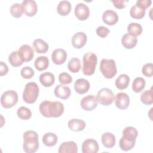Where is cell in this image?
Listing matches in <instances>:
<instances>
[{
  "label": "cell",
  "mask_w": 153,
  "mask_h": 153,
  "mask_svg": "<svg viewBox=\"0 0 153 153\" xmlns=\"http://www.w3.org/2000/svg\"><path fill=\"white\" fill-rule=\"evenodd\" d=\"M39 109L41 114L45 117L57 118L63 114L64 106L59 101L44 100L40 103Z\"/></svg>",
  "instance_id": "6da1fadb"
},
{
  "label": "cell",
  "mask_w": 153,
  "mask_h": 153,
  "mask_svg": "<svg viewBox=\"0 0 153 153\" xmlns=\"http://www.w3.org/2000/svg\"><path fill=\"white\" fill-rule=\"evenodd\" d=\"M23 151L26 153L35 152L39 148L38 135L33 130H27L23 133Z\"/></svg>",
  "instance_id": "7a4b0ae2"
},
{
  "label": "cell",
  "mask_w": 153,
  "mask_h": 153,
  "mask_svg": "<svg viewBox=\"0 0 153 153\" xmlns=\"http://www.w3.org/2000/svg\"><path fill=\"white\" fill-rule=\"evenodd\" d=\"M97 62V56L91 52L84 54L82 58V72L85 75L90 76L94 73Z\"/></svg>",
  "instance_id": "3957f363"
},
{
  "label": "cell",
  "mask_w": 153,
  "mask_h": 153,
  "mask_svg": "<svg viewBox=\"0 0 153 153\" xmlns=\"http://www.w3.org/2000/svg\"><path fill=\"white\" fill-rule=\"evenodd\" d=\"M39 88L38 84L34 82H27L23 92V100L29 104L35 102L38 95Z\"/></svg>",
  "instance_id": "277c9868"
},
{
  "label": "cell",
  "mask_w": 153,
  "mask_h": 153,
  "mask_svg": "<svg viewBox=\"0 0 153 153\" xmlns=\"http://www.w3.org/2000/svg\"><path fill=\"white\" fill-rule=\"evenodd\" d=\"M100 70L105 78L108 79L112 78L117 72L115 60L112 59H103L100 62Z\"/></svg>",
  "instance_id": "5b68a950"
},
{
  "label": "cell",
  "mask_w": 153,
  "mask_h": 153,
  "mask_svg": "<svg viewBox=\"0 0 153 153\" xmlns=\"http://www.w3.org/2000/svg\"><path fill=\"white\" fill-rule=\"evenodd\" d=\"M96 97L97 102L104 106L110 105L115 100L113 91L108 88H102L99 90Z\"/></svg>",
  "instance_id": "8992f818"
},
{
  "label": "cell",
  "mask_w": 153,
  "mask_h": 153,
  "mask_svg": "<svg viewBox=\"0 0 153 153\" xmlns=\"http://www.w3.org/2000/svg\"><path fill=\"white\" fill-rule=\"evenodd\" d=\"M18 101V94L16 91L9 90L4 92L1 97V103L3 108H10L14 106Z\"/></svg>",
  "instance_id": "52a82bcc"
},
{
  "label": "cell",
  "mask_w": 153,
  "mask_h": 153,
  "mask_svg": "<svg viewBox=\"0 0 153 153\" xmlns=\"http://www.w3.org/2000/svg\"><path fill=\"white\" fill-rule=\"evenodd\" d=\"M97 101L96 97L94 95L88 94L82 98L80 105L81 108L88 111L94 110L97 106Z\"/></svg>",
  "instance_id": "ba28073f"
},
{
  "label": "cell",
  "mask_w": 153,
  "mask_h": 153,
  "mask_svg": "<svg viewBox=\"0 0 153 153\" xmlns=\"http://www.w3.org/2000/svg\"><path fill=\"white\" fill-rule=\"evenodd\" d=\"M23 62L30 61L34 56L33 48L29 45H22L17 50Z\"/></svg>",
  "instance_id": "9c48e42d"
},
{
  "label": "cell",
  "mask_w": 153,
  "mask_h": 153,
  "mask_svg": "<svg viewBox=\"0 0 153 153\" xmlns=\"http://www.w3.org/2000/svg\"><path fill=\"white\" fill-rule=\"evenodd\" d=\"M75 15L79 20H85L88 19L90 15V10L88 7L82 2L78 3L74 10Z\"/></svg>",
  "instance_id": "30bf717a"
},
{
  "label": "cell",
  "mask_w": 153,
  "mask_h": 153,
  "mask_svg": "<svg viewBox=\"0 0 153 153\" xmlns=\"http://www.w3.org/2000/svg\"><path fill=\"white\" fill-rule=\"evenodd\" d=\"M22 7L23 13L27 16L32 17L36 14L38 7L36 2L33 0H25L22 1Z\"/></svg>",
  "instance_id": "8fae6325"
},
{
  "label": "cell",
  "mask_w": 153,
  "mask_h": 153,
  "mask_svg": "<svg viewBox=\"0 0 153 153\" xmlns=\"http://www.w3.org/2000/svg\"><path fill=\"white\" fill-rule=\"evenodd\" d=\"M115 104L118 109H127L130 104V97L128 95L123 92L117 93L115 97Z\"/></svg>",
  "instance_id": "7c38bea8"
},
{
  "label": "cell",
  "mask_w": 153,
  "mask_h": 153,
  "mask_svg": "<svg viewBox=\"0 0 153 153\" xmlns=\"http://www.w3.org/2000/svg\"><path fill=\"white\" fill-rule=\"evenodd\" d=\"M99 151L97 142L93 139L85 140L82 144V152L83 153H97Z\"/></svg>",
  "instance_id": "4fadbf2b"
},
{
  "label": "cell",
  "mask_w": 153,
  "mask_h": 153,
  "mask_svg": "<svg viewBox=\"0 0 153 153\" xmlns=\"http://www.w3.org/2000/svg\"><path fill=\"white\" fill-rule=\"evenodd\" d=\"M87 40L86 34L82 32H78L75 33L72 38V44L75 48L79 49L82 48Z\"/></svg>",
  "instance_id": "5bb4252c"
},
{
  "label": "cell",
  "mask_w": 153,
  "mask_h": 153,
  "mask_svg": "<svg viewBox=\"0 0 153 153\" xmlns=\"http://www.w3.org/2000/svg\"><path fill=\"white\" fill-rule=\"evenodd\" d=\"M67 58L66 51L62 48L55 49L51 54V59L54 63L56 65H62L64 63Z\"/></svg>",
  "instance_id": "9a60e30c"
},
{
  "label": "cell",
  "mask_w": 153,
  "mask_h": 153,
  "mask_svg": "<svg viewBox=\"0 0 153 153\" xmlns=\"http://www.w3.org/2000/svg\"><path fill=\"white\" fill-rule=\"evenodd\" d=\"M102 20L105 24L112 26L117 23L118 16L115 11L112 10H107L102 14Z\"/></svg>",
  "instance_id": "2e32d148"
},
{
  "label": "cell",
  "mask_w": 153,
  "mask_h": 153,
  "mask_svg": "<svg viewBox=\"0 0 153 153\" xmlns=\"http://www.w3.org/2000/svg\"><path fill=\"white\" fill-rule=\"evenodd\" d=\"M90 87V82L84 78H79L76 79L74 83V89L75 91L79 94H83L87 93Z\"/></svg>",
  "instance_id": "e0dca14e"
},
{
  "label": "cell",
  "mask_w": 153,
  "mask_h": 153,
  "mask_svg": "<svg viewBox=\"0 0 153 153\" xmlns=\"http://www.w3.org/2000/svg\"><path fill=\"white\" fill-rule=\"evenodd\" d=\"M78 146L74 141L63 142L58 149L59 153H77Z\"/></svg>",
  "instance_id": "ac0fdd59"
},
{
  "label": "cell",
  "mask_w": 153,
  "mask_h": 153,
  "mask_svg": "<svg viewBox=\"0 0 153 153\" xmlns=\"http://www.w3.org/2000/svg\"><path fill=\"white\" fill-rule=\"evenodd\" d=\"M54 94L57 97L65 100L68 99L71 94V90L68 86L62 84L57 85L54 88Z\"/></svg>",
  "instance_id": "d6986e66"
},
{
  "label": "cell",
  "mask_w": 153,
  "mask_h": 153,
  "mask_svg": "<svg viewBox=\"0 0 153 153\" xmlns=\"http://www.w3.org/2000/svg\"><path fill=\"white\" fill-rule=\"evenodd\" d=\"M137 42L136 36L129 33H125L121 38V43L124 48L127 49H131L134 48Z\"/></svg>",
  "instance_id": "ffe728a7"
},
{
  "label": "cell",
  "mask_w": 153,
  "mask_h": 153,
  "mask_svg": "<svg viewBox=\"0 0 153 153\" xmlns=\"http://www.w3.org/2000/svg\"><path fill=\"white\" fill-rule=\"evenodd\" d=\"M101 140L103 145L107 148H111L115 145L116 139L115 136L109 132H106L102 134Z\"/></svg>",
  "instance_id": "44dd1931"
},
{
  "label": "cell",
  "mask_w": 153,
  "mask_h": 153,
  "mask_svg": "<svg viewBox=\"0 0 153 153\" xmlns=\"http://www.w3.org/2000/svg\"><path fill=\"white\" fill-rule=\"evenodd\" d=\"M39 79L41 84L45 87H51L55 81L54 75L52 73L48 72L41 74Z\"/></svg>",
  "instance_id": "7402d4cb"
},
{
  "label": "cell",
  "mask_w": 153,
  "mask_h": 153,
  "mask_svg": "<svg viewBox=\"0 0 153 153\" xmlns=\"http://www.w3.org/2000/svg\"><path fill=\"white\" fill-rule=\"evenodd\" d=\"M137 134L138 131L136 128L132 126H128L123 130L122 137L127 140L131 142H136Z\"/></svg>",
  "instance_id": "603a6c76"
},
{
  "label": "cell",
  "mask_w": 153,
  "mask_h": 153,
  "mask_svg": "<svg viewBox=\"0 0 153 153\" xmlns=\"http://www.w3.org/2000/svg\"><path fill=\"white\" fill-rule=\"evenodd\" d=\"M85 123L80 119L73 118L69 121L68 123V127L72 131H80L83 130L85 127Z\"/></svg>",
  "instance_id": "cb8c5ba5"
},
{
  "label": "cell",
  "mask_w": 153,
  "mask_h": 153,
  "mask_svg": "<svg viewBox=\"0 0 153 153\" xmlns=\"http://www.w3.org/2000/svg\"><path fill=\"white\" fill-rule=\"evenodd\" d=\"M33 47L38 53H45L49 48L48 44L40 38L36 39L33 41Z\"/></svg>",
  "instance_id": "d4e9b609"
},
{
  "label": "cell",
  "mask_w": 153,
  "mask_h": 153,
  "mask_svg": "<svg viewBox=\"0 0 153 153\" xmlns=\"http://www.w3.org/2000/svg\"><path fill=\"white\" fill-rule=\"evenodd\" d=\"M49 65V60L47 56H41L38 57L34 62V66L35 68L39 71H42L45 70Z\"/></svg>",
  "instance_id": "484cf974"
},
{
  "label": "cell",
  "mask_w": 153,
  "mask_h": 153,
  "mask_svg": "<svg viewBox=\"0 0 153 153\" xmlns=\"http://www.w3.org/2000/svg\"><path fill=\"white\" fill-rule=\"evenodd\" d=\"M71 10V4L68 1H62L57 6V11L61 16H67Z\"/></svg>",
  "instance_id": "4316f807"
},
{
  "label": "cell",
  "mask_w": 153,
  "mask_h": 153,
  "mask_svg": "<svg viewBox=\"0 0 153 153\" xmlns=\"http://www.w3.org/2000/svg\"><path fill=\"white\" fill-rule=\"evenodd\" d=\"M130 83V78L127 74H121L115 80V86L120 90L126 89Z\"/></svg>",
  "instance_id": "83f0119b"
},
{
  "label": "cell",
  "mask_w": 153,
  "mask_h": 153,
  "mask_svg": "<svg viewBox=\"0 0 153 153\" xmlns=\"http://www.w3.org/2000/svg\"><path fill=\"white\" fill-rule=\"evenodd\" d=\"M57 136L53 133H46L42 137L43 143L49 147L54 146L57 142Z\"/></svg>",
  "instance_id": "f1b7e54d"
},
{
  "label": "cell",
  "mask_w": 153,
  "mask_h": 153,
  "mask_svg": "<svg viewBox=\"0 0 153 153\" xmlns=\"http://www.w3.org/2000/svg\"><path fill=\"white\" fill-rule=\"evenodd\" d=\"M131 17L135 19H140L143 18L145 14V10L140 8L137 5L135 4L131 7L130 10Z\"/></svg>",
  "instance_id": "f546056e"
},
{
  "label": "cell",
  "mask_w": 153,
  "mask_h": 153,
  "mask_svg": "<svg viewBox=\"0 0 153 153\" xmlns=\"http://www.w3.org/2000/svg\"><path fill=\"white\" fill-rule=\"evenodd\" d=\"M146 82L144 78L142 77L136 78L132 83V90L135 93L141 92L145 88Z\"/></svg>",
  "instance_id": "4dcf8cb0"
},
{
  "label": "cell",
  "mask_w": 153,
  "mask_h": 153,
  "mask_svg": "<svg viewBox=\"0 0 153 153\" xmlns=\"http://www.w3.org/2000/svg\"><path fill=\"white\" fill-rule=\"evenodd\" d=\"M8 61L10 64L14 67H18L21 66L23 62L20 58L18 51H14L11 52L8 56Z\"/></svg>",
  "instance_id": "1f68e13d"
},
{
  "label": "cell",
  "mask_w": 153,
  "mask_h": 153,
  "mask_svg": "<svg viewBox=\"0 0 153 153\" xmlns=\"http://www.w3.org/2000/svg\"><path fill=\"white\" fill-rule=\"evenodd\" d=\"M127 31L128 33L135 36H137L142 33V27L139 23L131 22L127 26Z\"/></svg>",
  "instance_id": "d6a6232c"
},
{
  "label": "cell",
  "mask_w": 153,
  "mask_h": 153,
  "mask_svg": "<svg viewBox=\"0 0 153 153\" xmlns=\"http://www.w3.org/2000/svg\"><path fill=\"white\" fill-rule=\"evenodd\" d=\"M81 62L78 58H72L68 63V69L73 73H76L79 72L81 69Z\"/></svg>",
  "instance_id": "836d02e7"
},
{
  "label": "cell",
  "mask_w": 153,
  "mask_h": 153,
  "mask_svg": "<svg viewBox=\"0 0 153 153\" xmlns=\"http://www.w3.org/2000/svg\"><path fill=\"white\" fill-rule=\"evenodd\" d=\"M17 114L19 118L23 120H27L32 117L31 111L26 106L20 107L17 109Z\"/></svg>",
  "instance_id": "e575fe53"
},
{
  "label": "cell",
  "mask_w": 153,
  "mask_h": 153,
  "mask_svg": "<svg viewBox=\"0 0 153 153\" xmlns=\"http://www.w3.org/2000/svg\"><path fill=\"white\" fill-rule=\"evenodd\" d=\"M141 102L147 105H151L153 103L152 100V88L150 90H147L144 91L140 95Z\"/></svg>",
  "instance_id": "d590c367"
},
{
  "label": "cell",
  "mask_w": 153,
  "mask_h": 153,
  "mask_svg": "<svg viewBox=\"0 0 153 153\" xmlns=\"http://www.w3.org/2000/svg\"><path fill=\"white\" fill-rule=\"evenodd\" d=\"M135 143L136 142H131L125 139L123 137H121L119 142V146L121 150L128 151L131 150L134 146Z\"/></svg>",
  "instance_id": "8d00e7d4"
},
{
  "label": "cell",
  "mask_w": 153,
  "mask_h": 153,
  "mask_svg": "<svg viewBox=\"0 0 153 153\" xmlns=\"http://www.w3.org/2000/svg\"><path fill=\"white\" fill-rule=\"evenodd\" d=\"M10 13L11 14L16 18L20 17L23 13L22 5L19 3L13 4L10 7Z\"/></svg>",
  "instance_id": "74e56055"
},
{
  "label": "cell",
  "mask_w": 153,
  "mask_h": 153,
  "mask_svg": "<svg viewBox=\"0 0 153 153\" xmlns=\"http://www.w3.org/2000/svg\"><path fill=\"white\" fill-rule=\"evenodd\" d=\"M21 76L25 79H30L35 74V72L33 69L29 66L23 67L20 71Z\"/></svg>",
  "instance_id": "f35d334b"
},
{
  "label": "cell",
  "mask_w": 153,
  "mask_h": 153,
  "mask_svg": "<svg viewBox=\"0 0 153 153\" xmlns=\"http://www.w3.org/2000/svg\"><path fill=\"white\" fill-rule=\"evenodd\" d=\"M59 81L61 84H69L72 81V78L68 73L62 72L59 75Z\"/></svg>",
  "instance_id": "ab89813d"
},
{
  "label": "cell",
  "mask_w": 153,
  "mask_h": 153,
  "mask_svg": "<svg viewBox=\"0 0 153 153\" xmlns=\"http://www.w3.org/2000/svg\"><path fill=\"white\" fill-rule=\"evenodd\" d=\"M152 68H153V65L152 63H148L145 64L143 66L142 69V74L147 77H151L153 75Z\"/></svg>",
  "instance_id": "60d3db41"
},
{
  "label": "cell",
  "mask_w": 153,
  "mask_h": 153,
  "mask_svg": "<svg viewBox=\"0 0 153 153\" xmlns=\"http://www.w3.org/2000/svg\"><path fill=\"white\" fill-rule=\"evenodd\" d=\"M109 33V30L108 27L103 26H99L96 29V33L97 35L101 37V38H105L108 36V35Z\"/></svg>",
  "instance_id": "b9f144b4"
},
{
  "label": "cell",
  "mask_w": 153,
  "mask_h": 153,
  "mask_svg": "<svg viewBox=\"0 0 153 153\" xmlns=\"http://www.w3.org/2000/svg\"><path fill=\"white\" fill-rule=\"evenodd\" d=\"M151 3L152 1L151 0H137L136 4L146 10V9L151 5Z\"/></svg>",
  "instance_id": "7bdbcfd3"
},
{
  "label": "cell",
  "mask_w": 153,
  "mask_h": 153,
  "mask_svg": "<svg viewBox=\"0 0 153 153\" xmlns=\"http://www.w3.org/2000/svg\"><path fill=\"white\" fill-rule=\"evenodd\" d=\"M112 2L114 6L118 9H122L126 6V4L128 2L127 0H112Z\"/></svg>",
  "instance_id": "ee69618b"
},
{
  "label": "cell",
  "mask_w": 153,
  "mask_h": 153,
  "mask_svg": "<svg viewBox=\"0 0 153 153\" xmlns=\"http://www.w3.org/2000/svg\"><path fill=\"white\" fill-rule=\"evenodd\" d=\"M8 72V68L6 63L3 62H0V75L3 76L6 75Z\"/></svg>",
  "instance_id": "f6af8a7d"
}]
</instances>
